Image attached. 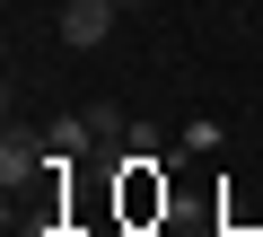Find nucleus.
<instances>
[{"instance_id": "nucleus-1", "label": "nucleus", "mask_w": 263, "mask_h": 237, "mask_svg": "<svg viewBox=\"0 0 263 237\" xmlns=\"http://www.w3.org/2000/svg\"><path fill=\"white\" fill-rule=\"evenodd\" d=\"M114 18H123L114 0H62V18H53V27H62V44H70V53H97V44L114 35Z\"/></svg>"}, {"instance_id": "nucleus-2", "label": "nucleus", "mask_w": 263, "mask_h": 237, "mask_svg": "<svg viewBox=\"0 0 263 237\" xmlns=\"http://www.w3.org/2000/svg\"><path fill=\"white\" fill-rule=\"evenodd\" d=\"M35 176H53V141H44V132H18V123H9V141H0V185L18 193V185H35Z\"/></svg>"}, {"instance_id": "nucleus-3", "label": "nucleus", "mask_w": 263, "mask_h": 237, "mask_svg": "<svg viewBox=\"0 0 263 237\" xmlns=\"http://www.w3.org/2000/svg\"><path fill=\"white\" fill-rule=\"evenodd\" d=\"M44 141H53V167H70L79 150H97V132H88V114H62V123H44Z\"/></svg>"}, {"instance_id": "nucleus-4", "label": "nucleus", "mask_w": 263, "mask_h": 237, "mask_svg": "<svg viewBox=\"0 0 263 237\" xmlns=\"http://www.w3.org/2000/svg\"><path fill=\"white\" fill-rule=\"evenodd\" d=\"M219 141H228V132H219V123H211V114H193V123H184V158H211V150H219Z\"/></svg>"}, {"instance_id": "nucleus-5", "label": "nucleus", "mask_w": 263, "mask_h": 237, "mask_svg": "<svg viewBox=\"0 0 263 237\" xmlns=\"http://www.w3.org/2000/svg\"><path fill=\"white\" fill-rule=\"evenodd\" d=\"M114 9H149V0H114Z\"/></svg>"}]
</instances>
